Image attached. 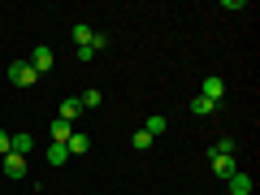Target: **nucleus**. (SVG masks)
<instances>
[{"label":"nucleus","instance_id":"1","mask_svg":"<svg viewBox=\"0 0 260 195\" xmlns=\"http://www.w3.org/2000/svg\"><path fill=\"white\" fill-rule=\"evenodd\" d=\"M208 165H213V174L221 178H230V174H239V160H234V152H208Z\"/></svg>","mask_w":260,"mask_h":195},{"label":"nucleus","instance_id":"2","mask_svg":"<svg viewBox=\"0 0 260 195\" xmlns=\"http://www.w3.org/2000/svg\"><path fill=\"white\" fill-rule=\"evenodd\" d=\"M9 83L13 87H35L39 74L30 70V61H9Z\"/></svg>","mask_w":260,"mask_h":195},{"label":"nucleus","instance_id":"3","mask_svg":"<svg viewBox=\"0 0 260 195\" xmlns=\"http://www.w3.org/2000/svg\"><path fill=\"white\" fill-rule=\"evenodd\" d=\"M26 61H30V70H35V74H48V70L56 65V56H52V48H48V44H39L35 52L26 56Z\"/></svg>","mask_w":260,"mask_h":195},{"label":"nucleus","instance_id":"4","mask_svg":"<svg viewBox=\"0 0 260 195\" xmlns=\"http://www.w3.org/2000/svg\"><path fill=\"white\" fill-rule=\"evenodd\" d=\"M0 169H5V178H26V156H18V152H9V156H0Z\"/></svg>","mask_w":260,"mask_h":195},{"label":"nucleus","instance_id":"5","mask_svg":"<svg viewBox=\"0 0 260 195\" xmlns=\"http://www.w3.org/2000/svg\"><path fill=\"white\" fill-rule=\"evenodd\" d=\"M200 95H204V100H213V104H221V100H225V83H221L217 74H208L204 83H200Z\"/></svg>","mask_w":260,"mask_h":195},{"label":"nucleus","instance_id":"6","mask_svg":"<svg viewBox=\"0 0 260 195\" xmlns=\"http://www.w3.org/2000/svg\"><path fill=\"white\" fill-rule=\"evenodd\" d=\"M78 113H83V100H78V95H65V100H61V113H56V117L74 126V121H78Z\"/></svg>","mask_w":260,"mask_h":195},{"label":"nucleus","instance_id":"7","mask_svg":"<svg viewBox=\"0 0 260 195\" xmlns=\"http://www.w3.org/2000/svg\"><path fill=\"white\" fill-rule=\"evenodd\" d=\"M65 152H70V156H83V152H91V139H87L83 130H74V135L65 139Z\"/></svg>","mask_w":260,"mask_h":195},{"label":"nucleus","instance_id":"8","mask_svg":"<svg viewBox=\"0 0 260 195\" xmlns=\"http://www.w3.org/2000/svg\"><path fill=\"white\" fill-rule=\"evenodd\" d=\"M225 182H230V195H251V174H243V169H239V174H230Z\"/></svg>","mask_w":260,"mask_h":195},{"label":"nucleus","instance_id":"9","mask_svg":"<svg viewBox=\"0 0 260 195\" xmlns=\"http://www.w3.org/2000/svg\"><path fill=\"white\" fill-rule=\"evenodd\" d=\"M70 135H74V126H70V121H61V117H52V139H48V143H65Z\"/></svg>","mask_w":260,"mask_h":195},{"label":"nucleus","instance_id":"10","mask_svg":"<svg viewBox=\"0 0 260 195\" xmlns=\"http://www.w3.org/2000/svg\"><path fill=\"white\" fill-rule=\"evenodd\" d=\"M70 35H74V44H78V48H91V39H95V30L87 26V22H78V26L70 30Z\"/></svg>","mask_w":260,"mask_h":195},{"label":"nucleus","instance_id":"11","mask_svg":"<svg viewBox=\"0 0 260 195\" xmlns=\"http://www.w3.org/2000/svg\"><path fill=\"white\" fill-rule=\"evenodd\" d=\"M191 113H195V117H213L217 104H213V100H204V95H195V100H191Z\"/></svg>","mask_w":260,"mask_h":195},{"label":"nucleus","instance_id":"12","mask_svg":"<svg viewBox=\"0 0 260 195\" xmlns=\"http://www.w3.org/2000/svg\"><path fill=\"white\" fill-rule=\"evenodd\" d=\"M48 165H65V160H70V152H65V143H48Z\"/></svg>","mask_w":260,"mask_h":195},{"label":"nucleus","instance_id":"13","mask_svg":"<svg viewBox=\"0 0 260 195\" xmlns=\"http://www.w3.org/2000/svg\"><path fill=\"white\" fill-rule=\"evenodd\" d=\"M30 148H35V139H30V135H13V143H9V152H18V156H26Z\"/></svg>","mask_w":260,"mask_h":195},{"label":"nucleus","instance_id":"14","mask_svg":"<svg viewBox=\"0 0 260 195\" xmlns=\"http://www.w3.org/2000/svg\"><path fill=\"white\" fill-rule=\"evenodd\" d=\"M143 130H148L152 139H160V135L169 130V121H165V117H148V126H143Z\"/></svg>","mask_w":260,"mask_h":195},{"label":"nucleus","instance_id":"15","mask_svg":"<svg viewBox=\"0 0 260 195\" xmlns=\"http://www.w3.org/2000/svg\"><path fill=\"white\" fill-rule=\"evenodd\" d=\"M78 100H83V109H100V100H104V95H100V91H95V87H91V91H83V95H78Z\"/></svg>","mask_w":260,"mask_h":195},{"label":"nucleus","instance_id":"16","mask_svg":"<svg viewBox=\"0 0 260 195\" xmlns=\"http://www.w3.org/2000/svg\"><path fill=\"white\" fill-rule=\"evenodd\" d=\"M130 143H135V148H139V152H148V148H152V143H156V139H152L148 130H139V135H135V139H130Z\"/></svg>","mask_w":260,"mask_h":195},{"label":"nucleus","instance_id":"17","mask_svg":"<svg viewBox=\"0 0 260 195\" xmlns=\"http://www.w3.org/2000/svg\"><path fill=\"white\" fill-rule=\"evenodd\" d=\"M9 143H13V135H9V130H0V156H9Z\"/></svg>","mask_w":260,"mask_h":195}]
</instances>
